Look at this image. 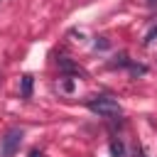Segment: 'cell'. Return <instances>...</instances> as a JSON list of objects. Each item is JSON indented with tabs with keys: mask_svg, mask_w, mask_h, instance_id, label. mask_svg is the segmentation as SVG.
I'll return each instance as SVG.
<instances>
[{
	"mask_svg": "<svg viewBox=\"0 0 157 157\" xmlns=\"http://www.w3.org/2000/svg\"><path fill=\"white\" fill-rule=\"evenodd\" d=\"M29 93H32V76H25L22 78V96L29 98Z\"/></svg>",
	"mask_w": 157,
	"mask_h": 157,
	"instance_id": "cell-4",
	"label": "cell"
},
{
	"mask_svg": "<svg viewBox=\"0 0 157 157\" xmlns=\"http://www.w3.org/2000/svg\"><path fill=\"white\" fill-rule=\"evenodd\" d=\"M110 152H113L115 157H123V145H120V142H110Z\"/></svg>",
	"mask_w": 157,
	"mask_h": 157,
	"instance_id": "cell-5",
	"label": "cell"
},
{
	"mask_svg": "<svg viewBox=\"0 0 157 157\" xmlns=\"http://www.w3.org/2000/svg\"><path fill=\"white\" fill-rule=\"evenodd\" d=\"M25 132L20 128H12L5 132V137L0 140V157H12L17 150H20V142H22Z\"/></svg>",
	"mask_w": 157,
	"mask_h": 157,
	"instance_id": "cell-2",
	"label": "cell"
},
{
	"mask_svg": "<svg viewBox=\"0 0 157 157\" xmlns=\"http://www.w3.org/2000/svg\"><path fill=\"white\" fill-rule=\"evenodd\" d=\"M59 66H61L64 71H74V74H81V76H86V74H83V69H81V66H76V64H71L69 59H59Z\"/></svg>",
	"mask_w": 157,
	"mask_h": 157,
	"instance_id": "cell-3",
	"label": "cell"
},
{
	"mask_svg": "<svg viewBox=\"0 0 157 157\" xmlns=\"http://www.w3.org/2000/svg\"><path fill=\"white\" fill-rule=\"evenodd\" d=\"M29 157H42V152H37V150H34V152H32Z\"/></svg>",
	"mask_w": 157,
	"mask_h": 157,
	"instance_id": "cell-7",
	"label": "cell"
},
{
	"mask_svg": "<svg viewBox=\"0 0 157 157\" xmlns=\"http://www.w3.org/2000/svg\"><path fill=\"white\" fill-rule=\"evenodd\" d=\"M86 105H88L91 113H96V115H101V118H115V115L123 113L120 103H118L115 98H110V96H96V98H91Z\"/></svg>",
	"mask_w": 157,
	"mask_h": 157,
	"instance_id": "cell-1",
	"label": "cell"
},
{
	"mask_svg": "<svg viewBox=\"0 0 157 157\" xmlns=\"http://www.w3.org/2000/svg\"><path fill=\"white\" fill-rule=\"evenodd\" d=\"M155 34H157V27H155V29H152V32L147 34V39H145V42H152V37H155Z\"/></svg>",
	"mask_w": 157,
	"mask_h": 157,
	"instance_id": "cell-6",
	"label": "cell"
}]
</instances>
